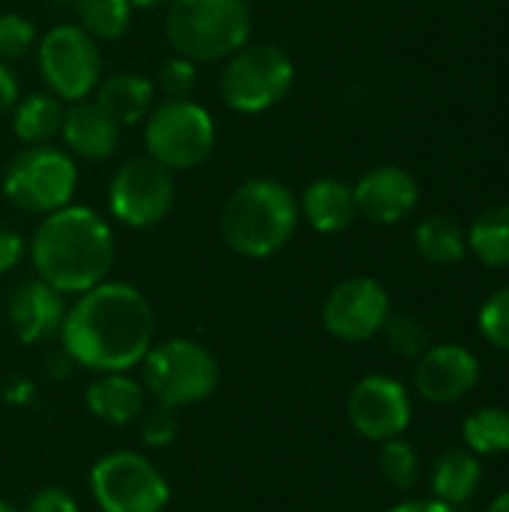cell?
<instances>
[{
  "label": "cell",
  "mask_w": 509,
  "mask_h": 512,
  "mask_svg": "<svg viewBox=\"0 0 509 512\" xmlns=\"http://www.w3.org/2000/svg\"><path fill=\"white\" fill-rule=\"evenodd\" d=\"M150 300L129 282H99L66 309L60 342L75 366L90 372H129L153 345Z\"/></svg>",
  "instance_id": "1"
},
{
  "label": "cell",
  "mask_w": 509,
  "mask_h": 512,
  "mask_svg": "<svg viewBox=\"0 0 509 512\" xmlns=\"http://www.w3.org/2000/svg\"><path fill=\"white\" fill-rule=\"evenodd\" d=\"M30 264L60 294H84L108 279L117 240L105 216L87 204H66L36 225L27 243Z\"/></svg>",
  "instance_id": "2"
},
{
  "label": "cell",
  "mask_w": 509,
  "mask_h": 512,
  "mask_svg": "<svg viewBox=\"0 0 509 512\" xmlns=\"http://www.w3.org/2000/svg\"><path fill=\"white\" fill-rule=\"evenodd\" d=\"M300 225L294 192L273 177L243 180L225 201L219 234L243 258H270L285 249Z\"/></svg>",
  "instance_id": "3"
},
{
  "label": "cell",
  "mask_w": 509,
  "mask_h": 512,
  "mask_svg": "<svg viewBox=\"0 0 509 512\" xmlns=\"http://www.w3.org/2000/svg\"><path fill=\"white\" fill-rule=\"evenodd\" d=\"M171 48L195 63H219L252 36L249 0H171L165 12Z\"/></svg>",
  "instance_id": "4"
},
{
  "label": "cell",
  "mask_w": 509,
  "mask_h": 512,
  "mask_svg": "<svg viewBox=\"0 0 509 512\" xmlns=\"http://www.w3.org/2000/svg\"><path fill=\"white\" fill-rule=\"evenodd\" d=\"M141 384L153 402L174 411L198 405L219 387V360L195 339H162L153 342L141 360Z\"/></svg>",
  "instance_id": "5"
},
{
  "label": "cell",
  "mask_w": 509,
  "mask_h": 512,
  "mask_svg": "<svg viewBox=\"0 0 509 512\" xmlns=\"http://www.w3.org/2000/svg\"><path fill=\"white\" fill-rule=\"evenodd\" d=\"M0 189L6 201L30 216H48L66 204L78 189L75 156L54 144H24L3 168Z\"/></svg>",
  "instance_id": "6"
},
{
  "label": "cell",
  "mask_w": 509,
  "mask_h": 512,
  "mask_svg": "<svg viewBox=\"0 0 509 512\" xmlns=\"http://www.w3.org/2000/svg\"><path fill=\"white\" fill-rule=\"evenodd\" d=\"M294 60L273 42H246L219 72V96L237 114H261L279 105L294 87Z\"/></svg>",
  "instance_id": "7"
},
{
  "label": "cell",
  "mask_w": 509,
  "mask_h": 512,
  "mask_svg": "<svg viewBox=\"0 0 509 512\" xmlns=\"http://www.w3.org/2000/svg\"><path fill=\"white\" fill-rule=\"evenodd\" d=\"M144 147L168 171H192L216 147V120L195 99H165L144 120Z\"/></svg>",
  "instance_id": "8"
},
{
  "label": "cell",
  "mask_w": 509,
  "mask_h": 512,
  "mask_svg": "<svg viewBox=\"0 0 509 512\" xmlns=\"http://www.w3.org/2000/svg\"><path fill=\"white\" fill-rule=\"evenodd\" d=\"M90 495L102 512H165L171 486L147 456L117 450L90 468Z\"/></svg>",
  "instance_id": "9"
},
{
  "label": "cell",
  "mask_w": 509,
  "mask_h": 512,
  "mask_svg": "<svg viewBox=\"0 0 509 512\" xmlns=\"http://www.w3.org/2000/svg\"><path fill=\"white\" fill-rule=\"evenodd\" d=\"M36 66L45 81V90L60 102L90 99L102 78L99 42L84 33L78 24L51 27L36 45Z\"/></svg>",
  "instance_id": "10"
},
{
  "label": "cell",
  "mask_w": 509,
  "mask_h": 512,
  "mask_svg": "<svg viewBox=\"0 0 509 512\" xmlns=\"http://www.w3.org/2000/svg\"><path fill=\"white\" fill-rule=\"evenodd\" d=\"M174 195H177L174 171H168L147 153L132 156L111 174L108 213L120 225L144 231L159 225L171 213Z\"/></svg>",
  "instance_id": "11"
},
{
  "label": "cell",
  "mask_w": 509,
  "mask_h": 512,
  "mask_svg": "<svg viewBox=\"0 0 509 512\" xmlns=\"http://www.w3.org/2000/svg\"><path fill=\"white\" fill-rule=\"evenodd\" d=\"M390 294L372 276H351L330 288L321 318L330 336L342 342L375 339L390 318Z\"/></svg>",
  "instance_id": "12"
},
{
  "label": "cell",
  "mask_w": 509,
  "mask_h": 512,
  "mask_svg": "<svg viewBox=\"0 0 509 512\" xmlns=\"http://www.w3.org/2000/svg\"><path fill=\"white\" fill-rule=\"evenodd\" d=\"M348 420L366 441L384 444L399 438L411 423V396L390 375H369L348 396Z\"/></svg>",
  "instance_id": "13"
},
{
  "label": "cell",
  "mask_w": 509,
  "mask_h": 512,
  "mask_svg": "<svg viewBox=\"0 0 509 512\" xmlns=\"http://www.w3.org/2000/svg\"><path fill=\"white\" fill-rule=\"evenodd\" d=\"M66 309V294H60L39 276L15 282L6 294L9 327L24 345H42L60 336Z\"/></svg>",
  "instance_id": "14"
},
{
  "label": "cell",
  "mask_w": 509,
  "mask_h": 512,
  "mask_svg": "<svg viewBox=\"0 0 509 512\" xmlns=\"http://www.w3.org/2000/svg\"><path fill=\"white\" fill-rule=\"evenodd\" d=\"M480 378V363L465 345H435L417 357L414 387L432 405H450L465 399Z\"/></svg>",
  "instance_id": "15"
},
{
  "label": "cell",
  "mask_w": 509,
  "mask_h": 512,
  "mask_svg": "<svg viewBox=\"0 0 509 512\" xmlns=\"http://www.w3.org/2000/svg\"><path fill=\"white\" fill-rule=\"evenodd\" d=\"M357 213L375 225H396L414 213L420 201V186L414 174L399 165H378L369 168L354 186Z\"/></svg>",
  "instance_id": "16"
},
{
  "label": "cell",
  "mask_w": 509,
  "mask_h": 512,
  "mask_svg": "<svg viewBox=\"0 0 509 512\" xmlns=\"http://www.w3.org/2000/svg\"><path fill=\"white\" fill-rule=\"evenodd\" d=\"M120 129L123 126L111 120L93 99L72 102L63 111V126H60L63 150H69L84 162H105L120 147Z\"/></svg>",
  "instance_id": "17"
},
{
  "label": "cell",
  "mask_w": 509,
  "mask_h": 512,
  "mask_svg": "<svg viewBox=\"0 0 509 512\" xmlns=\"http://www.w3.org/2000/svg\"><path fill=\"white\" fill-rule=\"evenodd\" d=\"M87 411L108 426H129L147 408V390L129 372H99L84 390Z\"/></svg>",
  "instance_id": "18"
},
{
  "label": "cell",
  "mask_w": 509,
  "mask_h": 512,
  "mask_svg": "<svg viewBox=\"0 0 509 512\" xmlns=\"http://www.w3.org/2000/svg\"><path fill=\"white\" fill-rule=\"evenodd\" d=\"M297 204H300V219H306V225L315 228L318 234H342L360 216L357 201H354V189L336 177L312 180L303 189Z\"/></svg>",
  "instance_id": "19"
},
{
  "label": "cell",
  "mask_w": 509,
  "mask_h": 512,
  "mask_svg": "<svg viewBox=\"0 0 509 512\" xmlns=\"http://www.w3.org/2000/svg\"><path fill=\"white\" fill-rule=\"evenodd\" d=\"M90 99L120 126H135L147 120V114L153 111L156 84L138 72H114V75L99 78Z\"/></svg>",
  "instance_id": "20"
},
{
  "label": "cell",
  "mask_w": 509,
  "mask_h": 512,
  "mask_svg": "<svg viewBox=\"0 0 509 512\" xmlns=\"http://www.w3.org/2000/svg\"><path fill=\"white\" fill-rule=\"evenodd\" d=\"M480 480H483V468L471 450L441 453L429 474L435 501H441L447 507H459V504L471 501L480 489Z\"/></svg>",
  "instance_id": "21"
},
{
  "label": "cell",
  "mask_w": 509,
  "mask_h": 512,
  "mask_svg": "<svg viewBox=\"0 0 509 512\" xmlns=\"http://www.w3.org/2000/svg\"><path fill=\"white\" fill-rule=\"evenodd\" d=\"M63 102L48 90H33L21 96L12 108V132L21 144H48L60 135L63 126Z\"/></svg>",
  "instance_id": "22"
},
{
  "label": "cell",
  "mask_w": 509,
  "mask_h": 512,
  "mask_svg": "<svg viewBox=\"0 0 509 512\" xmlns=\"http://www.w3.org/2000/svg\"><path fill=\"white\" fill-rule=\"evenodd\" d=\"M414 246L423 255V261H429L435 267H453L468 255V234L456 219L432 213L417 222Z\"/></svg>",
  "instance_id": "23"
},
{
  "label": "cell",
  "mask_w": 509,
  "mask_h": 512,
  "mask_svg": "<svg viewBox=\"0 0 509 512\" xmlns=\"http://www.w3.org/2000/svg\"><path fill=\"white\" fill-rule=\"evenodd\" d=\"M468 234V249L474 258L492 270H507L509 267V204H495L483 210Z\"/></svg>",
  "instance_id": "24"
},
{
  "label": "cell",
  "mask_w": 509,
  "mask_h": 512,
  "mask_svg": "<svg viewBox=\"0 0 509 512\" xmlns=\"http://www.w3.org/2000/svg\"><path fill=\"white\" fill-rule=\"evenodd\" d=\"M78 27L96 42H114L129 30L132 3L129 0H75Z\"/></svg>",
  "instance_id": "25"
},
{
  "label": "cell",
  "mask_w": 509,
  "mask_h": 512,
  "mask_svg": "<svg viewBox=\"0 0 509 512\" xmlns=\"http://www.w3.org/2000/svg\"><path fill=\"white\" fill-rule=\"evenodd\" d=\"M462 438L474 456L509 453V411H504V408L474 411L462 426Z\"/></svg>",
  "instance_id": "26"
},
{
  "label": "cell",
  "mask_w": 509,
  "mask_h": 512,
  "mask_svg": "<svg viewBox=\"0 0 509 512\" xmlns=\"http://www.w3.org/2000/svg\"><path fill=\"white\" fill-rule=\"evenodd\" d=\"M378 468L384 474V480L399 489V492H408L417 486L420 480V459H417V450L411 444H405L402 438H390L381 444L378 450Z\"/></svg>",
  "instance_id": "27"
},
{
  "label": "cell",
  "mask_w": 509,
  "mask_h": 512,
  "mask_svg": "<svg viewBox=\"0 0 509 512\" xmlns=\"http://www.w3.org/2000/svg\"><path fill=\"white\" fill-rule=\"evenodd\" d=\"M381 333H384L390 351L399 354V357H420L429 348V330L411 312H390Z\"/></svg>",
  "instance_id": "28"
},
{
  "label": "cell",
  "mask_w": 509,
  "mask_h": 512,
  "mask_svg": "<svg viewBox=\"0 0 509 512\" xmlns=\"http://www.w3.org/2000/svg\"><path fill=\"white\" fill-rule=\"evenodd\" d=\"M36 48V27L30 18L18 12H3L0 15V60L12 63L27 57Z\"/></svg>",
  "instance_id": "29"
},
{
  "label": "cell",
  "mask_w": 509,
  "mask_h": 512,
  "mask_svg": "<svg viewBox=\"0 0 509 512\" xmlns=\"http://www.w3.org/2000/svg\"><path fill=\"white\" fill-rule=\"evenodd\" d=\"M195 84H198V63L195 60H189L183 54L162 60L159 75H156V87L162 90L165 99H189Z\"/></svg>",
  "instance_id": "30"
},
{
  "label": "cell",
  "mask_w": 509,
  "mask_h": 512,
  "mask_svg": "<svg viewBox=\"0 0 509 512\" xmlns=\"http://www.w3.org/2000/svg\"><path fill=\"white\" fill-rule=\"evenodd\" d=\"M138 423V438L141 444H147L150 450H162L168 444H174L177 432H180V423H177V411L168 408V405H153V408H144V414L135 420Z\"/></svg>",
  "instance_id": "31"
},
{
  "label": "cell",
  "mask_w": 509,
  "mask_h": 512,
  "mask_svg": "<svg viewBox=\"0 0 509 512\" xmlns=\"http://www.w3.org/2000/svg\"><path fill=\"white\" fill-rule=\"evenodd\" d=\"M480 333L489 345L509 351V288L489 294L480 306Z\"/></svg>",
  "instance_id": "32"
},
{
  "label": "cell",
  "mask_w": 509,
  "mask_h": 512,
  "mask_svg": "<svg viewBox=\"0 0 509 512\" xmlns=\"http://www.w3.org/2000/svg\"><path fill=\"white\" fill-rule=\"evenodd\" d=\"M21 512H81L78 510V501L72 498V492H66L63 486H42L36 489L24 510Z\"/></svg>",
  "instance_id": "33"
},
{
  "label": "cell",
  "mask_w": 509,
  "mask_h": 512,
  "mask_svg": "<svg viewBox=\"0 0 509 512\" xmlns=\"http://www.w3.org/2000/svg\"><path fill=\"white\" fill-rule=\"evenodd\" d=\"M24 255H27V240L18 231L0 225V276L12 273L24 261Z\"/></svg>",
  "instance_id": "34"
},
{
  "label": "cell",
  "mask_w": 509,
  "mask_h": 512,
  "mask_svg": "<svg viewBox=\"0 0 509 512\" xmlns=\"http://www.w3.org/2000/svg\"><path fill=\"white\" fill-rule=\"evenodd\" d=\"M18 99H21V81L12 69V63L0 60V114L12 111Z\"/></svg>",
  "instance_id": "35"
},
{
  "label": "cell",
  "mask_w": 509,
  "mask_h": 512,
  "mask_svg": "<svg viewBox=\"0 0 509 512\" xmlns=\"http://www.w3.org/2000/svg\"><path fill=\"white\" fill-rule=\"evenodd\" d=\"M390 512H456L453 507L441 504V501H402Z\"/></svg>",
  "instance_id": "36"
},
{
  "label": "cell",
  "mask_w": 509,
  "mask_h": 512,
  "mask_svg": "<svg viewBox=\"0 0 509 512\" xmlns=\"http://www.w3.org/2000/svg\"><path fill=\"white\" fill-rule=\"evenodd\" d=\"M486 512H509V492H504V495H498L492 504H489V510Z\"/></svg>",
  "instance_id": "37"
},
{
  "label": "cell",
  "mask_w": 509,
  "mask_h": 512,
  "mask_svg": "<svg viewBox=\"0 0 509 512\" xmlns=\"http://www.w3.org/2000/svg\"><path fill=\"white\" fill-rule=\"evenodd\" d=\"M132 9H156V6H168L171 0H129Z\"/></svg>",
  "instance_id": "38"
},
{
  "label": "cell",
  "mask_w": 509,
  "mask_h": 512,
  "mask_svg": "<svg viewBox=\"0 0 509 512\" xmlns=\"http://www.w3.org/2000/svg\"><path fill=\"white\" fill-rule=\"evenodd\" d=\"M48 6H54V9H72L75 0H48Z\"/></svg>",
  "instance_id": "39"
},
{
  "label": "cell",
  "mask_w": 509,
  "mask_h": 512,
  "mask_svg": "<svg viewBox=\"0 0 509 512\" xmlns=\"http://www.w3.org/2000/svg\"><path fill=\"white\" fill-rule=\"evenodd\" d=\"M0 512H21V510H15L12 504H6V501H0Z\"/></svg>",
  "instance_id": "40"
}]
</instances>
